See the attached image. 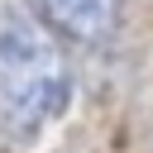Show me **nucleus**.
<instances>
[{"label":"nucleus","mask_w":153,"mask_h":153,"mask_svg":"<svg viewBox=\"0 0 153 153\" xmlns=\"http://www.w3.org/2000/svg\"><path fill=\"white\" fill-rule=\"evenodd\" d=\"M72 100V72L53 33L24 14H0V134L14 143L38 139Z\"/></svg>","instance_id":"nucleus-1"},{"label":"nucleus","mask_w":153,"mask_h":153,"mask_svg":"<svg viewBox=\"0 0 153 153\" xmlns=\"http://www.w3.org/2000/svg\"><path fill=\"white\" fill-rule=\"evenodd\" d=\"M48 33H62L72 43H105L120 29L124 0H29Z\"/></svg>","instance_id":"nucleus-2"}]
</instances>
